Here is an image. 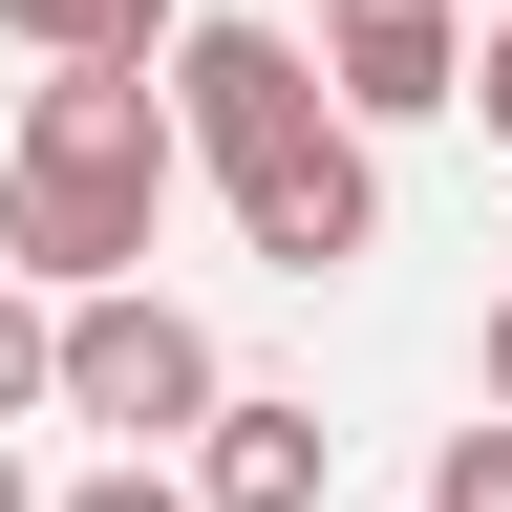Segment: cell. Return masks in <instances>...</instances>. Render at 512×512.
<instances>
[{
	"mask_svg": "<svg viewBox=\"0 0 512 512\" xmlns=\"http://www.w3.org/2000/svg\"><path fill=\"white\" fill-rule=\"evenodd\" d=\"M171 107H150V64H43L22 86V150H0V278L22 299H107V278H150V235H171Z\"/></svg>",
	"mask_w": 512,
	"mask_h": 512,
	"instance_id": "cell-1",
	"label": "cell"
},
{
	"mask_svg": "<svg viewBox=\"0 0 512 512\" xmlns=\"http://www.w3.org/2000/svg\"><path fill=\"white\" fill-rule=\"evenodd\" d=\"M214 320L150 299V278H107V299H43V406L64 427H107V448H192V406H214Z\"/></svg>",
	"mask_w": 512,
	"mask_h": 512,
	"instance_id": "cell-2",
	"label": "cell"
},
{
	"mask_svg": "<svg viewBox=\"0 0 512 512\" xmlns=\"http://www.w3.org/2000/svg\"><path fill=\"white\" fill-rule=\"evenodd\" d=\"M171 64V171H256V150H299V128H320V64H299V22H171L150 43Z\"/></svg>",
	"mask_w": 512,
	"mask_h": 512,
	"instance_id": "cell-3",
	"label": "cell"
},
{
	"mask_svg": "<svg viewBox=\"0 0 512 512\" xmlns=\"http://www.w3.org/2000/svg\"><path fill=\"white\" fill-rule=\"evenodd\" d=\"M214 192H235V235L278 256V278H363V256H384V150H363L342 107H320L299 150H256V171H214Z\"/></svg>",
	"mask_w": 512,
	"mask_h": 512,
	"instance_id": "cell-4",
	"label": "cell"
},
{
	"mask_svg": "<svg viewBox=\"0 0 512 512\" xmlns=\"http://www.w3.org/2000/svg\"><path fill=\"white\" fill-rule=\"evenodd\" d=\"M320 107H342L363 128V150H384V128H427L448 107V64H470V0H320Z\"/></svg>",
	"mask_w": 512,
	"mask_h": 512,
	"instance_id": "cell-5",
	"label": "cell"
},
{
	"mask_svg": "<svg viewBox=\"0 0 512 512\" xmlns=\"http://www.w3.org/2000/svg\"><path fill=\"white\" fill-rule=\"evenodd\" d=\"M171 491L192 512H320V491H342V427H320L299 384H214L192 448H171Z\"/></svg>",
	"mask_w": 512,
	"mask_h": 512,
	"instance_id": "cell-6",
	"label": "cell"
},
{
	"mask_svg": "<svg viewBox=\"0 0 512 512\" xmlns=\"http://www.w3.org/2000/svg\"><path fill=\"white\" fill-rule=\"evenodd\" d=\"M192 22V0H0V43H43V64H150Z\"/></svg>",
	"mask_w": 512,
	"mask_h": 512,
	"instance_id": "cell-7",
	"label": "cell"
},
{
	"mask_svg": "<svg viewBox=\"0 0 512 512\" xmlns=\"http://www.w3.org/2000/svg\"><path fill=\"white\" fill-rule=\"evenodd\" d=\"M427 512H512V406H470V427L427 448Z\"/></svg>",
	"mask_w": 512,
	"mask_h": 512,
	"instance_id": "cell-8",
	"label": "cell"
},
{
	"mask_svg": "<svg viewBox=\"0 0 512 512\" xmlns=\"http://www.w3.org/2000/svg\"><path fill=\"white\" fill-rule=\"evenodd\" d=\"M43 512H192V491H171V448H107V470H64Z\"/></svg>",
	"mask_w": 512,
	"mask_h": 512,
	"instance_id": "cell-9",
	"label": "cell"
},
{
	"mask_svg": "<svg viewBox=\"0 0 512 512\" xmlns=\"http://www.w3.org/2000/svg\"><path fill=\"white\" fill-rule=\"evenodd\" d=\"M0 427H43V299L0 278Z\"/></svg>",
	"mask_w": 512,
	"mask_h": 512,
	"instance_id": "cell-10",
	"label": "cell"
},
{
	"mask_svg": "<svg viewBox=\"0 0 512 512\" xmlns=\"http://www.w3.org/2000/svg\"><path fill=\"white\" fill-rule=\"evenodd\" d=\"M448 107H491V150H512V0H491V43L448 64Z\"/></svg>",
	"mask_w": 512,
	"mask_h": 512,
	"instance_id": "cell-11",
	"label": "cell"
},
{
	"mask_svg": "<svg viewBox=\"0 0 512 512\" xmlns=\"http://www.w3.org/2000/svg\"><path fill=\"white\" fill-rule=\"evenodd\" d=\"M491 406H512V256H491Z\"/></svg>",
	"mask_w": 512,
	"mask_h": 512,
	"instance_id": "cell-12",
	"label": "cell"
},
{
	"mask_svg": "<svg viewBox=\"0 0 512 512\" xmlns=\"http://www.w3.org/2000/svg\"><path fill=\"white\" fill-rule=\"evenodd\" d=\"M0 512H43V470H22V427H0Z\"/></svg>",
	"mask_w": 512,
	"mask_h": 512,
	"instance_id": "cell-13",
	"label": "cell"
}]
</instances>
